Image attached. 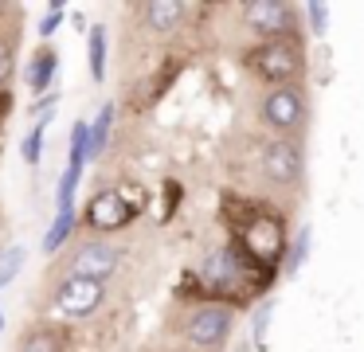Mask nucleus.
<instances>
[{
	"mask_svg": "<svg viewBox=\"0 0 364 352\" xmlns=\"http://www.w3.org/2000/svg\"><path fill=\"white\" fill-rule=\"evenodd\" d=\"M9 75H12V43L0 39V86L9 82Z\"/></svg>",
	"mask_w": 364,
	"mask_h": 352,
	"instance_id": "nucleus-22",
	"label": "nucleus"
},
{
	"mask_svg": "<svg viewBox=\"0 0 364 352\" xmlns=\"http://www.w3.org/2000/svg\"><path fill=\"white\" fill-rule=\"evenodd\" d=\"M55 67H59V59H55V51H51V47L36 51V59L28 63V86H32L36 94H48V86H51V75H55Z\"/></svg>",
	"mask_w": 364,
	"mask_h": 352,
	"instance_id": "nucleus-12",
	"label": "nucleus"
},
{
	"mask_svg": "<svg viewBox=\"0 0 364 352\" xmlns=\"http://www.w3.org/2000/svg\"><path fill=\"white\" fill-rule=\"evenodd\" d=\"M259 161H262V176H267L270 184H278V188H294L301 180V149L294 145V141H286V137L262 145Z\"/></svg>",
	"mask_w": 364,
	"mask_h": 352,
	"instance_id": "nucleus-8",
	"label": "nucleus"
},
{
	"mask_svg": "<svg viewBox=\"0 0 364 352\" xmlns=\"http://www.w3.org/2000/svg\"><path fill=\"white\" fill-rule=\"evenodd\" d=\"M110 122H114V106L106 102L102 114H98V122L90 125V137H87V156H98L106 149V137H110Z\"/></svg>",
	"mask_w": 364,
	"mask_h": 352,
	"instance_id": "nucleus-14",
	"label": "nucleus"
},
{
	"mask_svg": "<svg viewBox=\"0 0 364 352\" xmlns=\"http://www.w3.org/2000/svg\"><path fill=\"white\" fill-rule=\"evenodd\" d=\"M63 4H51L48 8V16H43V20H40V36H55V31H59V23H63Z\"/></svg>",
	"mask_w": 364,
	"mask_h": 352,
	"instance_id": "nucleus-21",
	"label": "nucleus"
},
{
	"mask_svg": "<svg viewBox=\"0 0 364 352\" xmlns=\"http://www.w3.org/2000/svg\"><path fill=\"white\" fill-rule=\"evenodd\" d=\"M134 215H137V208L118 192V188L95 192L87 203V223L95 227V231H122V227L134 223Z\"/></svg>",
	"mask_w": 364,
	"mask_h": 352,
	"instance_id": "nucleus-7",
	"label": "nucleus"
},
{
	"mask_svg": "<svg viewBox=\"0 0 364 352\" xmlns=\"http://www.w3.org/2000/svg\"><path fill=\"white\" fill-rule=\"evenodd\" d=\"M71 231H75V208H59L55 211V223H51L48 239H43V250H48V255H55V250L67 242V235H71Z\"/></svg>",
	"mask_w": 364,
	"mask_h": 352,
	"instance_id": "nucleus-13",
	"label": "nucleus"
},
{
	"mask_svg": "<svg viewBox=\"0 0 364 352\" xmlns=\"http://www.w3.org/2000/svg\"><path fill=\"white\" fill-rule=\"evenodd\" d=\"M16 352H67V333L55 325H36L24 333Z\"/></svg>",
	"mask_w": 364,
	"mask_h": 352,
	"instance_id": "nucleus-10",
	"label": "nucleus"
},
{
	"mask_svg": "<svg viewBox=\"0 0 364 352\" xmlns=\"http://www.w3.org/2000/svg\"><path fill=\"white\" fill-rule=\"evenodd\" d=\"M20 266H24V247H9L0 255V286H9L20 274Z\"/></svg>",
	"mask_w": 364,
	"mask_h": 352,
	"instance_id": "nucleus-16",
	"label": "nucleus"
},
{
	"mask_svg": "<svg viewBox=\"0 0 364 352\" xmlns=\"http://www.w3.org/2000/svg\"><path fill=\"white\" fill-rule=\"evenodd\" d=\"M184 12H188V8L176 4V0H149V4H141V16L153 31H173L176 23L184 20Z\"/></svg>",
	"mask_w": 364,
	"mask_h": 352,
	"instance_id": "nucleus-11",
	"label": "nucleus"
},
{
	"mask_svg": "<svg viewBox=\"0 0 364 352\" xmlns=\"http://www.w3.org/2000/svg\"><path fill=\"white\" fill-rule=\"evenodd\" d=\"M40 156H43V125H36V129L24 137V161L40 164Z\"/></svg>",
	"mask_w": 364,
	"mask_h": 352,
	"instance_id": "nucleus-19",
	"label": "nucleus"
},
{
	"mask_svg": "<svg viewBox=\"0 0 364 352\" xmlns=\"http://www.w3.org/2000/svg\"><path fill=\"white\" fill-rule=\"evenodd\" d=\"M231 321H235L231 305L204 302V305H196V313H192L188 325H184V341H188L192 348H200V352H215L223 341H228Z\"/></svg>",
	"mask_w": 364,
	"mask_h": 352,
	"instance_id": "nucleus-4",
	"label": "nucleus"
},
{
	"mask_svg": "<svg viewBox=\"0 0 364 352\" xmlns=\"http://www.w3.org/2000/svg\"><path fill=\"white\" fill-rule=\"evenodd\" d=\"M0 333H4V309H0Z\"/></svg>",
	"mask_w": 364,
	"mask_h": 352,
	"instance_id": "nucleus-24",
	"label": "nucleus"
},
{
	"mask_svg": "<svg viewBox=\"0 0 364 352\" xmlns=\"http://www.w3.org/2000/svg\"><path fill=\"white\" fill-rule=\"evenodd\" d=\"M267 321H270V305H262L259 317H255V341L262 344V333H267Z\"/></svg>",
	"mask_w": 364,
	"mask_h": 352,
	"instance_id": "nucleus-23",
	"label": "nucleus"
},
{
	"mask_svg": "<svg viewBox=\"0 0 364 352\" xmlns=\"http://www.w3.org/2000/svg\"><path fill=\"white\" fill-rule=\"evenodd\" d=\"M306 16H309V31H314V36H321V31H325V20H329V8L314 0V4H306Z\"/></svg>",
	"mask_w": 364,
	"mask_h": 352,
	"instance_id": "nucleus-20",
	"label": "nucleus"
},
{
	"mask_svg": "<svg viewBox=\"0 0 364 352\" xmlns=\"http://www.w3.org/2000/svg\"><path fill=\"white\" fill-rule=\"evenodd\" d=\"M79 176H82V169H67L63 172V180H59V208H75V188H79Z\"/></svg>",
	"mask_w": 364,
	"mask_h": 352,
	"instance_id": "nucleus-17",
	"label": "nucleus"
},
{
	"mask_svg": "<svg viewBox=\"0 0 364 352\" xmlns=\"http://www.w3.org/2000/svg\"><path fill=\"white\" fill-rule=\"evenodd\" d=\"M259 114H262V122H267L270 129L290 133V129H298V125L306 122V94H301L298 86H274V90H267Z\"/></svg>",
	"mask_w": 364,
	"mask_h": 352,
	"instance_id": "nucleus-6",
	"label": "nucleus"
},
{
	"mask_svg": "<svg viewBox=\"0 0 364 352\" xmlns=\"http://www.w3.org/2000/svg\"><path fill=\"white\" fill-rule=\"evenodd\" d=\"M122 262V250L114 247V242H82V247L71 250V258H67L63 266V278H95V282H106L114 270H118Z\"/></svg>",
	"mask_w": 364,
	"mask_h": 352,
	"instance_id": "nucleus-5",
	"label": "nucleus"
},
{
	"mask_svg": "<svg viewBox=\"0 0 364 352\" xmlns=\"http://www.w3.org/2000/svg\"><path fill=\"white\" fill-rule=\"evenodd\" d=\"M243 23L267 39H290L294 31V8L282 0H255L243 8Z\"/></svg>",
	"mask_w": 364,
	"mask_h": 352,
	"instance_id": "nucleus-9",
	"label": "nucleus"
},
{
	"mask_svg": "<svg viewBox=\"0 0 364 352\" xmlns=\"http://www.w3.org/2000/svg\"><path fill=\"white\" fill-rule=\"evenodd\" d=\"M90 78H106V28H90Z\"/></svg>",
	"mask_w": 364,
	"mask_h": 352,
	"instance_id": "nucleus-15",
	"label": "nucleus"
},
{
	"mask_svg": "<svg viewBox=\"0 0 364 352\" xmlns=\"http://www.w3.org/2000/svg\"><path fill=\"white\" fill-rule=\"evenodd\" d=\"M106 297V282H95V278H59L55 289H51L48 305L51 313H59L63 321H87L98 313Z\"/></svg>",
	"mask_w": 364,
	"mask_h": 352,
	"instance_id": "nucleus-3",
	"label": "nucleus"
},
{
	"mask_svg": "<svg viewBox=\"0 0 364 352\" xmlns=\"http://www.w3.org/2000/svg\"><path fill=\"white\" fill-rule=\"evenodd\" d=\"M306 247H309V231H301L298 239L290 242V258H286V262H282V270H286V274H294V270H298L301 262H306Z\"/></svg>",
	"mask_w": 364,
	"mask_h": 352,
	"instance_id": "nucleus-18",
	"label": "nucleus"
},
{
	"mask_svg": "<svg viewBox=\"0 0 364 352\" xmlns=\"http://www.w3.org/2000/svg\"><path fill=\"white\" fill-rule=\"evenodd\" d=\"M247 67L270 86H294L306 59H301V47L294 39H262L259 47L247 51Z\"/></svg>",
	"mask_w": 364,
	"mask_h": 352,
	"instance_id": "nucleus-2",
	"label": "nucleus"
},
{
	"mask_svg": "<svg viewBox=\"0 0 364 352\" xmlns=\"http://www.w3.org/2000/svg\"><path fill=\"white\" fill-rule=\"evenodd\" d=\"M235 247L243 250L255 266L274 274L278 258H282V250H286L282 219L270 215V211H251V215H243V223H239V231H235Z\"/></svg>",
	"mask_w": 364,
	"mask_h": 352,
	"instance_id": "nucleus-1",
	"label": "nucleus"
}]
</instances>
